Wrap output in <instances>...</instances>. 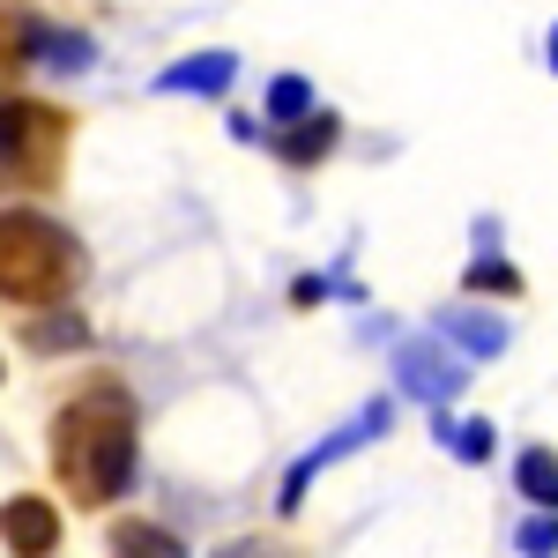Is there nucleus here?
Wrapping results in <instances>:
<instances>
[{
	"instance_id": "obj_1",
	"label": "nucleus",
	"mask_w": 558,
	"mask_h": 558,
	"mask_svg": "<svg viewBox=\"0 0 558 558\" xmlns=\"http://www.w3.org/2000/svg\"><path fill=\"white\" fill-rule=\"evenodd\" d=\"M52 470L75 492V507L120 499L134 476V402L120 387H89L52 417Z\"/></svg>"
},
{
	"instance_id": "obj_2",
	"label": "nucleus",
	"mask_w": 558,
	"mask_h": 558,
	"mask_svg": "<svg viewBox=\"0 0 558 558\" xmlns=\"http://www.w3.org/2000/svg\"><path fill=\"white\" fill-rule=\"evenodd\" d=\"M83 276V246L38 209H0V299L60 305Z\"/></svg>"
},
{
	"instance_id": "obj_3",
	"label": "nucleus",
	"mask_w": 558,
	"mask_h": 558,
	"mask_svg": "<svg viewBox=\"0 0 558 558\" xmlns=\"http://www.w3.org/2000/svg\"><path fill=\"white\" fill-rule=\"evenodd\" d=\"M60 112H45V105H0V165L15 179H31V186H45V179L60 172Z\"/></svg>"
},
{
	"instance_id": "obj_4",
	"label": "nucleus",
	"mask_w": 558,
	"mask_h": 558,
	"mask_svg": "<svg viewBox=\"0 0 558 558\" xmlns=\"http://www.w3.org/2000/svg\"><path fill=\"white\" fill-rule=\"evenodd\" d=\"M387 425H395V402H365L343 432H328L313 454H299V462H291V476H283V514H299V507H305V484L328 470V462H343V454H357V447H373Z\"/></svg>"
},
{
	"instance_id": "obj_5",
	"label": "nucleus",
	"mask_w": 558,
	"mask_h": 558,
	"mask_svg": "<svg viewBox=\"0 0 558 558\" xmlns=\"http://www.w3.org/2000/svg\"><path fill=\"white\" fill-rule=\"evenodd\" d=\"M395 380H402V395H417V402L439 410V402H454L470 387V373H462V357H447L432 336H410V343H395Z\"/></svg>"
},
{
	"instance_id": "obj_6",
	"label": "nucleus",
	"mask_w": 558,
	"mask_h": 558,
	"mask_svg": "<svg viewBox=\"0 0 558 558\" xmlns=\"http://www.w3.org/2000/svg\"><path fill=\"white\" fill-rule=\"evenodd\" d=\"M0 544L15 558H52L60 551V507L38 499V492H15V499L0 507Z\"/></svg>"
},
{
	"instance_id": "obj_7",
	"label": "nucleus",
	"mask_w": 558,
	"mask_h": 558,
	"mask_svg": "<svg viewBox=\"0 0 558 558\" xmlns=\"http://www.w3.org/2000/svg\"><path fill=\"white\" fill-rule=\"evenodd\" d=\"M432 328L454 350H470V357H499V350H507V320H499V313H476V305H447Z\"/></svg>"
},
{
	"instance_id": "obj_8",
	"label": "nucleus",
	"mask_w": 558,
	"mask_h": 558,
	"mask_svg": "<svg viewBox=\"0 0 558 558\" xmlns=\"http://www.w3.org/2000/svg\"><path fill=\"white\" fill-rule=\"evenodd\" d=\"M231 75H239L231 52H194V60H179L172 75H157V89H165V97H223Z\"/></svg>"
},
{
	"instance_id": "obj_9",
	"label": "nucleus",
	"mask_w": 558,
	"mask_h": 558,
	"mask_svg": "<svg viewBox=\"0 0 558 558\" xmlns=\"http://www.w3.org/2000/svg\"><path fill=\"white\" fill-rule=\"evenodd\" d=\"M31 52H38L52 75H83V68H97V45L83 38V31H60V23H31Z\"/></svg>"
},
{
	"instance_id": "obj_10",
	"label": "nucleus",
	"mask_w": 558,
	"mask_h": 558,
	"mask_svg": "<svg viewBox=\"0 0 558 558\" xmlns=\"http://www.w3.org/2000/svg\"><path fill=\"white\" fill-rule=\"evenodd\" d=\"M514 484H521V499H529V507L558 514V454H551V447H529V454H521V470H514Z\"/></svg>"
},
{
	"instance_id": "obj_11",
	"label": "nucleus",
	"mask_w": 558,
	"mask_h": 558,
	"mask_svg": "<svg viewBox=\"0 0 558 558\" xmlns=\"http://www.w3.org/2000/svg\"><path fill=\"white\" fill-rule=\"evenodd\" d=\"M336 134H343V120H336V112H313L305 128L276 134V149H283L291 165H313V157H328V149H336Z\"/></svg>"
},
{
	"instance_id": "obj_12",
	"label": "nucleus",
	"mask_w": 558,
	"mask_h": 558,
	"mask_svg": "<svg viewBox=\"0 0 558 558\" xmlns=\"http://www.w3.org/2000/svg\"><path fill=\"white\" fill-rule=\"evenodd\" d=\"M112 558H186V551H179V536H165V529L128 521V529H112Z\"/></svg>"
},
{
	"instance_id": "obj_13",
	"label": "nucleus",
	"mask_w": 558,
	"mask_h": 558,
	"mask_svg": "<svg viewBox=\"0 0 558 558\" xmlns=\"http://www.w3.org/2000/svg\"><path fill=\"white\" fill-rule=\"evenodd\" d=\"M439 439H447V454H454V462H492V447H499L492 417H462V425H439Z\"/></svg>"
},
{
	"instance_id": "obj_14",
	"label": "nucleus",
	"mask_w": 558,
	"mask_h": 558,
	"mask_svg": "<svg viewBox=\"0 0 558 558\" xmlns=\"http://www.w3.org/2000/svg\"><path fill=\"white\" fill-rule=\"evenodd\" d=\"M305 112H313V83L305 75H276L268 83V120H299L305 128Z\"/></svg>"
},
{
	"instance_id": "obj_15",
	"label": "nucleus",
	"mask_w": 558,
	"mask_h": 558,
	"mask_svg": "<svg viewBox=\"0 0 558 558\" xmlns=\"http://www.w3.org/2000/svg\"><path fill=\"white\" fill-rule=\"evenodd\" d=\"M514 551H521V558H551V551H558V514H536V521H521Z\"/></svg>"
},
{
	"instance_id": "obj_16",
	"label": "nucleus",
	"mask_w": 558,
	"mask_h": 558,
	"mask_svg": "<svg viewBox=\"0 0 558 558\" xmlns=\"http://www.w3.org/2000/svg\"><path fill=\"white\" fill-rule=\"evenodd\" d=\"M31 23H15V15H8V8H0V83H8V75H15V68H23V52H31Z\"/></svg>"
},
{
	"instance_id": "obj_17",
	"label": "nucleus",
	"mask_w": 558,
	"mask_h": 558,
	"mask_svg": "<svg viewBox=\"0 0 558 558\" xmlns=\"http://www.w3.org/2000/svg\"><path fill=\"white\" fill-rule=\"evenodd\" d=\"M470 291H521V276L507 260H470Z\"/></svg>"
},
{
	"instance_id": "obj_18",
	"label": "nucleus",
	"mask_w": 558,
	"mask_h": 558,
	"mask_svg": "<svg viewBox=\"0 0 558 558\" xmlns=\"http://www.w3.org/2000/svg\"><path fill=\"white\" fill-rule=\"evenodd\" d=\"M328 291H336L328 276H299V283H291V299H299V305H320V299H328Z\"/></svg>"
},
{
	"instance_id": "obj_19",
	"label": "nucleus",
	"mask_w": 558,
	"mask_h": 558,
	"mask_svg": "<svg viewBox=\"0 0 558 558\" xmlns=\"http://www.w3.org/2000/svg\"><path fill=\"white\" fill-rule=\"evenodd\" d=\"M223 558H260V551H254V544H231V551H223Z\"/></svg>"
},
{
	"instance_id": "obj_20",
	"label": "nucleus",
	"mask_w": 558,
	"mask_h": 558,
	"mask_svg": "<svg viewBox=\"0 0 558 558\" xmlns=\"http://www.w3.org/2000/svg\"><path fill=\"white\" fill-rule=\"evenodd\" d=\"M544 52H551V75H558V23H551V45H544Z\"/></svg>"
}]
</instances>
